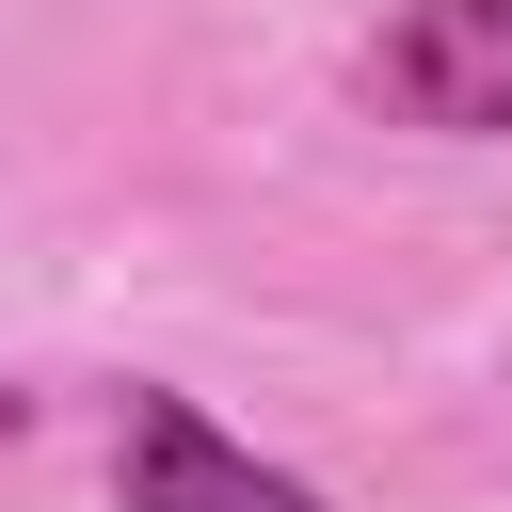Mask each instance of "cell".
<instances>
[{
	"mask_svg": "<svg viewBox=\"0 0 512 512\" xmlns=\"http://www.w3.org/2000/svg\"><path fill=\"white\" fill-rule=\"evenodd\" d=\"M352 80H368V112H400V128L512 144V0H400Z\"/></svg>",
	"mask_w": 512,
	"mask_h": 512,
	"instance_id": "cell-1",
	"label": "cell"
},
{
	"mask_svg": "<svg viewBox=\"0 0 512 512\" xmlns=\"http://www.w3.org/2000/svg\"><path fill=\"white\" fill-rule=\"evenodd\" d=\"M112 496L128 512H320V480H288V464H256L208 400H176V384H128V416H112Z\"/></svg>",
	"mask_w": 512,
	"mask_h": 512,
	"instance_id": "cell-2",
	"label": "cell"
},
{
	"mask_svg": "<svg viewBox=\"0 0 512 512\" xmlns=\"http://www.w3.org/2000/svg\"><path fill=\"white\" fill-rule=\"evenodd\" d=\"M16 432H32V400H16V384H0V448H16Z\"/></svg>",
	"mask_w": 512,
	"mask_h": 512,
	"instance_id": "cell-3",
	"label": "cell"
}]
</instances>
